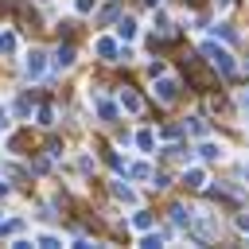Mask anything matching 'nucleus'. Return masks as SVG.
I'll return each mask as SVG.
<instances>
[{"mask_svg": "<svg viewBox=\"0 0 249 249\" xmlns=\"http://www.w3.org/2000/svg\"><path fill=\"white\" fill-rule=\"evenodd\" d=\"M202 54H206V62H210V66H218V74H226V78H233V74H237V62H233L230 47H218L214 39H206V43H202Z\"/></svg>", "mask_w": 249, "mask_h": 249, "instance_id": "nucleus-1", "label": "nucleus"}, {"mask_svg": "<svg viewBox=\"0 0 249 249\" xmlns=\"http://www.w3.org/2000/svg\"><path fill=\"white\" fill-rule=\"evenodd\" d=\"M23 74H27L31 82H39V78L47 74V54H43L39 47H31V51H27V58H23Z\"/></svg>", "mask_w": 249, "mask_h": 249, "instance_id": "nucleus-2", "label": "nucleus"}, {"mask_svg": "<svg viewBox=\"0 0 249 249\" xmlns=\"http://www.w3.org/2000/svg\"><path fill=\"white\" fill-rule=\"evenodd\" d=\"M156 97H160L163 105H171V101L179 97V78H171V74H160V82H156Z\"/></svg>", "mask_w": 249, "mask_h": 249, "instance_id": "nucleus-3", "label": "nucleus"}, {"mask_svg": "<svg viewBox=\"0 0 249 249\" xmlns=\"http://www.w3.org/2000/svg\"><path fill=\"white\" fill-rule=\"evenodd\" d=\"M93 47H97V54H101L105 62H117V58H121V43H117L113 35H101V39H97Z\"/></svg>", "mask_w": 249, "mask_h": 249, "instance_id": "nucleus-4", "label": "nucleus"}, {"mask_svg": "<svg viewBox=\"0 0 249 249\" xmlns=\"http://www.w3.org/2000/svg\"><path fill=\"white\" fill-rule=\"evenodd\" d=\"M117 105H121L124 113H132V117H136V113L144 109V101H140V93H132V89H121V93H117Z\"/></svg>", "mask_w": 249, "mask_h": 249, "instance_id": "nucleus-5", "label": "nucleus"}, {"mask_svg": "<svg viewBox=\"0 0 249 249\" xmlns=\"http://www.w3.org/2000/svg\"><path fill=\"white\" fill-rule=\"evenodd\" d=\"M136 31H140V27H136V19H132V16H121V19H117V39H121V43H132V39H136Z\"/></svg>", "mask_w": 249, "mask_h": 249, "instance_id": "nucleus-6", "label": "nucleus"}, {"mask_svg": "<svg viewBox=\"0 0 249 249\" xmlns=\"http://www.w3.org/2000/svg\"><path fill=\"white\" fill-rule=\"evenodd\" d=\"M93 105H97V117H101L105 124H113L117 113H121V105H113V101H105V97H93Z\"/></svg>", "mask_w": 249, "mask_h": 249, "instance_id": "nucleus-7", "label": "nucleus"}, {"mask_svg": "<svg viewBox=\"0 0 249 249\" xmlns=\"http://www.w3.org/2000/svg\"><path fill=\"white\" fill-rule=\"evenodd\" d=\"M183 187H195V191H198V187H206V171H202V167H195V163H191V167H183Z\"/></svg>", "mask_w": 249, "mask_h": 249, "instance_id": "nucleus-8", "label": "nucleus"}, {"mask_svg": "<svg viewBox=\"0 0 249 249\" xmlns=\"http://www.w3.org/2000/svg\"><path fill=\"white\" fill-rule=\"evenodd\" d=\"M51 66H54V70L74 66V47H70V43H66V47H58V51H54V58H51Z\"/></svg>", "mask_w": 249, "mask_h": 249, "instance_id": "nucleus-9", "label": "nucleus"}, {"mask_svg": "<svg viewBox=\"0 0 249 249\" xmlns=\"http://www.w3.org/2000/svg\"><path fill=\"white\" fill-rule=\"evenodd\" d=\"M113 195H117L121 202H128V206H136V202H140V195H136V191H132L124 179H117V183H113Z\"/></svg>", "mask_w": 249, "mask_h": 249, "instance_id": "nucleus-10", "label": "nucleus"}, {"mask_svg": "<svg viewBox=\"0 0 249 249\" xmlns=\"http://www.w3.org/2000/svg\"><path fill=\"white\" fill-rule=\"evenodd\" d=\"M124 179H152V163H144V160L128 163V167H124Z\"/></svg>", "mask_w": 249, "mask_h": 249, "instance_id": "nucleus-11", "label": "nucleus"}, {"mask_svg": "<svg viewBox=\"0 0 249 249\" xmlns=\"http://www.w3.org/2000/svg\"><path fill=\"white\" fill-rule=\"evenodd\" d=\"M198 156L210 163V160H222V144H214V140H206L202 136V144H198Z\"/></svg>", "mask_w": 249, "mask_h": 249, "instance_id": "nucleus-12", "label": "nucleus"}, {"mask_svg": "<svg viewBox=\"0 0 249 249\" xmlns=\"http://www.w3.org/2000/svg\"><path fill=\"white\" fill-rule=\"evenodd\" d=\"M191 218H195V210H187V206H171V222H175L179 230H191Z\"/></svg>", "mask_w": 249, "mask_h": 249, "instance_id": "nucleus-13", "label": "nucleus"}, {"mask_svg": "<svg viewBox=\"0 0 249 249\" xmlns=\"http://www.w3.org/2000/svg\"><path fill=\"white\" fill-rule=\"evenodd\" d=\"M16 51H19L16 31H0V54H16Z\"/></svg>", "mask_w": 249, "mask_h": 249, "instance_id": "nucleus-14", "label": "nucleus"}, {"mask_svg": "<svg viewBox=\"0 0 249 249\" xmlns=\"http://www.w3.org/2000/svg\"><path fill=\"white\" fill-rule=\"evenodd\" d=\"M23 230V218H0V237H16Z\"/></svg>", "mask_w": 249, "mask_h": 249, "instance_id": "nucleus-15", "label": "nucleus"}, {"mask_svg": "<svg viewBox=\"0 0 249 249\" xmlns=\"http://www.w3.org/2000/svg\"><path fill=\"white\" fill-rule=\"evenodd\" d=\"M183 132H191V136H198V140H202L210 128H206V121H202V117H191V121L183 124Z\"/></svg>", "mask_w": 249, "mask_h": 249, "instance_id": "nucleus-16", "label": "nucleus"}, {"mask_svg": "<svg viewBox=\"0 0 249 249\" xmlns=\"http://www.w3.org/2000/svg\"><path fill=\"white\" fill-rule=\"evenodd\" d=\"M136 148H140V152H152V148H156V132H152V128H140V132H136Z\"/></svg>", "mask_w": 249, "mask_h": 249, "instance_id": "nucleus-17", "label": "nucleus"}, {"mask_svg": "<svg viewBox=\"0 0 249 249\" xmlns=\"http://www.w3.org/2000/svg\"><path fill=\"white\" fill-rule=\"evenodd\" d=\"M140 245H144V249H160V245H163V233H156V230H144Z\"/></svg>", "mask_w": 249, "mask_h": 249, "instance_id": "nucleus-18", "label": "nucleus"}, {"mask_svg": "<svg viewBox=\"0 0 249 249\" xmlns=\"http://www.w3.org/2000/svg\"><path fill=\"white\" fill-rule=\"evenodd\" d=\"M35 121H39L43 128H51V124H54V109H51V105H39V113H35Z\"/></svg>", "mask_w": 249, "mask_h": 249, "instance_id": "nucleus-19", "label": "nucleus"}, {"mask_svg": "<svg viewBox=\"0 0 249 249\" xmlns=\"http://www.w3.org/2000/svg\"><path fill=\"white\" fill-rule=\"evenodd\" d=\"M132 230H140V233H144V230H152V214L136 210V214H132Z\"/></svg>", "mask_w": 249, "mask_h": 249, "instance_id": "nucleus-20", "label": "nucleus"}, {"mask_svg": "<svg viewBox=\"0 0 249 249\" xmlns=\"http://www.w3.org/2000/svg\"><path fill=\"white\" fill-rule=\"evenodd\" d=\"M156 31H160V35H171V19H167L160 8H156Z\"/></svg>", "mask_w": 249, "mask_h": 249, "instance_id": "nucleus-21", "label": "nucleus"}, {"mask_svg": "<svg viewBox=\"0 0 249 249\" xmlns=\"http://www.w3.org/2000/svg\"><path fill=\"white\" fill-rule=\"evenodd\" d=\"M93 8H97V0H74V12H78V16H89Z\"/></svg>", "mask_w": 249, "mask_h": 249, "instance_id": "nucleus-22", "label": "nucleus"}, {"mask_svg": "<svg viewBox=\"0 0 249 249\" xmlns=\"http://www.w3.org/2000/svg\"><path fill=\"white\" fill-rule=\"evenodd\" d=\"M214 35H222V39H226V43H233V39H237V35H233V31H230V23H214Z\"/></svg>", "mask_w": 249, "mask_h": 249, "instance_id": "nucleus-23", "label": "nucleus"}, {"mask_svg": "<svg viewBox=\"0 0 249 249\" xmlns=\"http://www.w3.org/2000/svg\"><path fill=\"white\" fill-rule=\"evenodd\" d=\"M152 187H160V191H163V187H171V175H163V171H152Z\"/></svg>", "mask_w": 249, "mask_h": 249, "instance_id": "nucleus-24", "label": "nucleus"}, {"mask_svg": "<svg viewBox=\"0 0 249 249\" xmlns=\"http://www.w3.org/2000/svg\"><path fill=\"white\" fill-rule=\"evenodd\" d=\"M39 245H43V249H54L58 237H54V233H39Z\"/></svg>", "mask_w": 249, "mask_h": 249, "instance_id": "nucleus-25", "label": "nucleus"}, {"mask_svg": "<svg viewBox=\"0 0 249 249\" xmlns=\"http://www.w3.org/2000/svg\"><path fill=\"white\" fill-rule=\"evenodd\" d=\"M237 105H241V113H249V89H245V93L237 97Z\"/></svg>", "mask_w": 249, "mask_h": 249, "instance_id": "nucleus-26", "label": "nucleus"}, {"mask_svg": "<svg viewBox=\"0 0 249 249\" xmlns=\"http://www.w3.org/2000/svg\"><path fill=\"white\" fill-rule=\"evenodd\" d=\"M237 230H245V233H249V214H241V218H237Z\"/></svg>", "mask_w": 249, "mask_h": 249, "instance_id": "nucleus-27", "label": "nucleus"}, {"mask_svg": "<svg viewBox=\"0 0 249 249\" xmlns=\"http://www.w3.org/2000/svg\"><path fill=\"white\" fill-rule=\"evenodd\" d=\"M4 128H8V117H4V109H0V132H4Z\"/></svg>", "mask_w": 249, "mask_h": 249, "instance_id": "nucleus-28", "label": "nucleus"}, {"mask_svg": "<svg viewBox=\"0 0 249 249\" xmlns=\"http://www.w3.org/2000/svg\"><path fill=\"white\" fill-rule=\"evenodd\" d=\"M144 4H148V8H160V4H163V0H144Z\"/></svg>", "mask_w": 249, "mask_h": 249, "instance_id": "nucleus-29", "label": "nucleus"}, {"mask_svg": "<svg viewBox=\"0 0 249 249\" xmlns=\"http://www.w3.org/2000/svg\"><path fill=\"white\" fill-rule=\"evenodd\" d=\"M0 198H8V183H0Z\"/></svg>", "mask_w": 249, "mask_h": 249, "instance_id": "nucleus-30", "label": "nucleus"}]
</instances>
